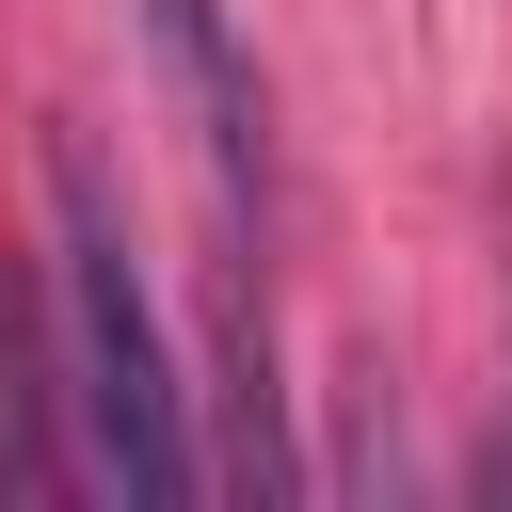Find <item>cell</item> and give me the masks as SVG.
I'll list each match as a JSON object with an SVG mask.
<instances>
[{"instance_id":"cell-1","label":"cell","mask_w":512,"mask_h":512,"mask_svg":"<svg viewBox=\"0 0 512 512\" xmlns=\"http://www.w3.org/2000/svg\"><path fill=\"white\" fill-rule=\"evenodd\" d=\"M48 352H64V432H80V480L96 496H192V384L160 352V304L128 272V224L96 192V160L64 144L48 160Z\"/></svg>"},{"instance_id":"cell-2","label":"cell","mask_w":512,"mask_h":512,"mask_svg":"<svg viewBox=\"0 0 512 512\" xmlns=\"http://www.w3.org/2000/svg\"><path fill=\"white\" fill-rule=\"evenodd\" d=\"M144 32H160V80H176V112H192L224 256H256V224H272V112H256V64H240L224 0H144Z\"/></svg>"}]
</instances>
